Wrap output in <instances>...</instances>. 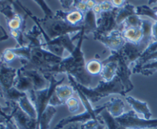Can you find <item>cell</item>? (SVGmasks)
I'll return each instance as SVG.
<instances>
[{"instance_id":"6da1fadb","label":"cell","mask_w":157,"mask_h":129,"mask_svg":"<svg viewBox=\"0 0 157 129\" xmlns=\"http://www.w3.org/2000/svg\"><path fill=\"white\" fill-rule=\"evenodd\" d=\"M85 32L83 28L81 32H78L77 35L73 37V40L78 39L76 45V49L67 58H64L58 64L52 66L43 73L44 75H58V74H66L71 75L75 78L78 83L83 84L85 87L92 88L98 85L95 83V77L92 76L87 72L86 68V64L84 53L82 52V43L85 38Z\"/></svg>"},{"instance_id":"7a4b0ae2","label":"cell","mask_w":157,"mask_h":129,"mask_svg":"<svg viewBox=\"0 0 157 129\" xmlns=\"http://www.w3.org/2000/svg\"><path fill=\"white\" fill-rule=\"evenodd\" d=\"M18 5L20 7L22 8L23 10L25 11L26 14L29 15L32 20L34 21H37L39 23L40 25L41 26L44 32L46 35H48L51 40L55 39V38H58L62 35H67V34L75 33V32H79L83 29L84 26L79 25V26H74L67 23L63 18H57V17L54 16L52 18H44L43 19H38L35 16H34L30 11L29 9H25L19 2H18Z\"/></svg>"},{"instance_id":"3957f363","label":"cell","mask_w":157,"mask_h":129,"mask_svg":"<svg viewBox=\"0 0 157 129\" xmlns=\"http://www.w3.org/2000/svg\"><path fill=\"white\" fill-rule=\"evenodd\" d=\"M78 85L80 89L84 92V95L87 97L92 104L98 102L100 100L105 97L110 96L112 95L117 94L124 97L126 96L125 88L118 76H117L111 81H108V82L100 80L98 83V85L92 88L85 87L78 82Z\"/></svg>"},{"instance_id":"277c9868","label":"cell","mask_w":157,"mask_h":129,"mask_svg":"<svg viewBox=\"0 0 157 129\" xmlns=\"http://www.w3.org/2000/svg\"><path fill=\"white\" fill-rule=\"evenodd\" d=\"M104 61H116L118 65L117 76L121 80L124 88H125L126 94L133 90V84L130 80V76L133 73V68L124 59L121 50L118 52H111V55L107 57Z\"/></svg>"},{"instance_id":"5b68a950","label":"cell","mask_w":157,"mask_h":129,"mask_svg":"<svg viewBox=\"0 0 157 129\" xmlns=\"http://www.w3.org/2000/svg\"><path fill=\"white\" fill-rule=\"evenodd\" d=\"M116 119L126 129H150L157 127V118L145 119L140 118L133 110L127 111Z\"/></svg>"},{"instance_id":"8992f818","label":"cell","mask_w":157,"mask_h":129,"mask_svg":"<svg viewBox=\"0 0 157 129\" xmlns=\"http://www.w3.org/2000/svg\"><path fill=\"white\" fill-rule=\"evenodd\" d=\"M107 108L106 104H102L99 106L97 108V111L94 112H90L89 111L84 110V111L81 114H78V115H74L71 116L67 117L65 118H63L62 120L58 123L55 127V129H63L67 124H71V123H85L91 120H98V121H103L102 118L100 116V114L104 110Z\"/></svg>"},{"instance_id":"52a82bcc","label":"cell","mask_w":157,"mask_h":129,"mask_svg":"<svg viewBox=\"0 0 157 129\" xmlns=\"http://www.w3.org/2000/svg\"><path fill=\"white\" fill-rule=\"evenodd\" d=\"M117 9L114 8L110 12H102L101 14L98 18V29L94 34L107 35L117 29H119V25L117 22Z\"/></svg>"},{"instance_id":"ba28073f","label":"cell","mask_w":157,"mask_h":129,"mask_svg":"<svg viewBox=\"0 0 157 129\" xmlns=\"http://www.w3.org/2000/svg\"><path fill=\"white\" fill-rule=\"evenodd\" d=\"M94 39L101 41L107 49H110L111 52L120 51L127 42V41L123 37L122 31L120 29H117L107 35L94 34Z\"/></svg>"},{"instance_id":"9c48e42d","label":"cell","mask_w":157,"mask_h":129,"mask_svg":"<svg viewBox=\"0 0 157 129\" xmlns=\"http://www.w3.org/2000/svg\"><path fill=\"white\" fill-rule=\"evenodd\" d=\"M75 93H76V92L71 84H59L49 101V105L56 107L65 104L67 99L75 95Z\"/></svg>"},{"instance_id":"30bf717a","label":"cell","mask_w":157,"mask_h":129,"mask_svg":"<svg viewBox=\"0 0 157 129\" xmlns=\"http://www.w3.org/2000/svg\"><path fill=\"white\" fill-rule=\"evenodd\" d=\"M10 117L18 129H37L38 127V120L32 118L27 114L25 113L20 108L18 103Z\"/></svg>"},{"instance_id":"8fae6325","label":"cell","mask_w":157,"mask_h":129,"mask_svg":"<svg viewBox=\"0 0 157 129\" xmlns=\"http://www.w3.org/2000/svg\"><path fill=\"white\" fill-rule=\"evenodd\" d=\"M20 70H21V73L23 75L30 78L35 91L43 90V89L48 88L49 85H50L49 79L41 71L35 70V69L25 70V69H23L21 67H20Z\"/></svg>"},{"instance_id":"7c38bea8","label":"cell","mask_w":157,"mask_h":129,"mask_svg":"<svg viewBox=\"0 0 157 129\" xmlns=\"http://www.w3.org/2000/svg\"><path fill=\"white\" fill-rule=\"evenodd\" d=\"M18 68L10 67L9 65L1 63V72H0V84L1 90H8L14 87L15 79L18 76Z\"/></svg>"},{"instance_id":"4fadbf2b","label":"cell","mask_w":157,"mask_h":129,"mask_svg":"<svg viewBox=\"0 0 157 129\" xmlns=\"http://www.w3.org/2000/svg\"><path fill=\"white\" fill-rule=\"evenodd\" d=\"M125 100L130 105L132 110L140 118L145 119H152L153 114L149 108L148 104L146 101L133 98L131 96H125Z\"/></svg>"},{"instance_id":"5bb4252c","label":"cell","mask_w":157,"mask_h":129,"mask_svg":"<svg viewBox=\"0 0 157 129\" xmlns=\"http://www.w3.org/2000/svg\"><path fill=\"white\" fill-rule=\"evenodd\" d=\"M141 18H142L143 22V38L140 44L137 45L139 47L140 51L141 52V54L143 55V53L147 50V48L152 43V26H153V22L155 20L145 16H141Z\"/></svg>"},{"instance_id":"9a60e30c","label":"cell","mask_w":157,"mask_h":129,"mask_svg":"<svg viewBox=\"0 0 157 129\" xmlns=\"http://www.w3.org/2000/svg\"><path fill=\"white\" fill-rule=\"evenodd\" d=\"M107 105L106 110L110 114L111 116L113 118H117L119 117L122 116L125 111L126 107L124 101L118 97H112L110 98V101L105 103Z\"/></svg>"},{"instance_id":"2e32d148","label":"cell","mask_w":157,"mask_h":129,"mask_svg":"<svg viewBox=\"0 0 157 129\" xmlns=\"http://www.w3.org/2000/svg\"><path fill=\"white\" fill-rule=\"evenodd\" d=\"M102 62L104 65L100 75L101 80L105 82L111 81L117 76V63L113 61H103Z\"/></svg>"},{"instance_id":"e0dca14e","label":"cell","mask_w":157,"mask_h":129,"mask_svg":"<svg viewBox=\"0 0 157 129\" xmlns=\"http://www.w3.org/2000/svg\"><path fill=\"white\" fill-rule=\"evenodd\" d=\"M18 104L20 107V108L27 114L29 117L34 119L38 118V112H37L35 104L32 101L31 98H29V95L27 93L25 95H23L21 98L18 101Z\"/></svg>"},{"instance_id":"ac0fdd59","label":"cell","mask_w":157,"mask_h":129,"mask_svg":"<svg viewBox=\"0 0 157 129\" xmlns=\"http://www.w3.org/2000/svg\"><path fill=\"white\" fill-rule=\"evenodd\" d=\"M122 35L127 42L139 45L143 38V29L142 27L126 28L122 30Z\"/></svg>"},{"instance_id":"d6986e66","label":"cell","mask_w":157,"mask_h":129,"mask_svg":"<svg viewBox=\"0 0 157 129\" xmlns=\"http://www.w3.org/2000/svg\"><path fill=\"white\" fill-rule=\"evenodd\" d=\"M83 26H84L85 35H88L90 33L94 34L98 29V16L93 12V10L88 9L85 12Z\"/></svg>"},{"instance_id":"ffe728a7","label":"cell","mask_w":157,"mask_h":129,"mask_svg":"<svg viewBox=\"0 0 157 129\" xmlns=\"http://www.w3.org/2000/svg\"><path fill=\"white\" fill-rule=\"evenodd\" d=\"M106 125L103 121L91 120L85 123H71L63 129H105Z\"/></svg>"},{"instance_id":"44dd1931","label":"cell","mask_w":157,"mask_h":129,"mask_svg":"<svg viewBox=\"0 0 157 129\" xmlns=\"http://www.w3.org/2000/svg\"><path fill=\"white\" fill-rule=\"evenodd\" d=\"M57 110L54 106L48 105L41 118L38 120L37 129H49L50 124L53 119L54 116L56 115Z\"/></svg>"},{"instance_id":"7402d4cb","label":"cell","mask_w":157,"mask_h":129,"mask_svg":"<svg viewBox=\"0 0 157 129\" xmlns=\"http://www.w3.org/2000/svg\"><path fill=\"white\" fill-rule=\"evenodd\" d=\"M14 87L16 88L20 92H25V93H28L30 91L34 90L33 84H32L31 79L21 73L20 68H18V76L15 79Z\"/></svg>"},{"instance_id":"603a6c76","label":"cell","mask_w":157,"mask_h":129,"mask_svg":"<svg viewBox=\"0 0 157 129\" xmlns=\"http://www.w3.org/2000/svg\"><path fill=\"white\" fill-rule=\"evenodd\" d=\"M85 14L77 9H73L68 12L64 13V19L69 23L70 25L74 26L82 25L84 20Z\"/></svg>"},{"instance_id":"cb8c5ba5","label":"cell","mask_w":157,"mask_h":129,"mask_svg":"<svg viewBox=\"0 0 157 129\" xmlns=\"http://www.w3.org/2000/svg\"><path fill=\"white\" fill-rule=\"evenodd\" d=\"M136 14V6L131 4H125L122 8L117 9V22L120 26L124 22L126 19L129 16Z\"/></svg>"},{"instance_id":"d4e9b609","label":"cell","mask_w":157,"mask_h":129,"mask_svg":"<svg viewBox=\"0 0 157 129\" xmlns=\"http://www.w3.org/2000/svg\"><path fill=\"white\" fill-rule=\"evenodd\" d=\"M25 94V92H20L15 87L8 90H1V97L5 100V102H18V100Z\"/></svg>"},{"instance_id":"484cf974","label":"cell","mask_w":157,"mask_h":129,"mask_svg":"<svg viewBox=\"0 0 157 129\" xmlns=\"http://www.w3.org/2000/svg\"><path fill=\"white\" fill-rule=\"evenodd\" d=\"M7 25L9 30H21L24 32L25 28V18L21 14L15 12V15L8 20Z\"/></svg>"},{"instance_id":"4316f807","label":"cell","mask_w":157,"mask_h":129,"mask_svg":"<svg viewBox=\"0 0 157 129\" xmlns=\"http://www.w3.org/2000/svg\"><path fill=\"white\" fill-rule=\"evenodd\" d=\"M100 116L104 121L106 127L107 129H126L118 122L116 118L111 116L110 114L106 109L100 114Z\"/></svg>"},{"instance_id":"83f0119b","label":"cell","mask_w":157,"mask_h":129,"mask_svg":"<svg viewBox=\"0 0 157 129\" xmlns=\"http://www.w3.org/2000/svg\"><path fill=\"white\" fill-rule=\"evenodd\" d=\"M157 72V60L151 61L139 68H133V73L142 74L144 75H152Z\"/></svg>"},{"instance_id":"f1b7e54d","label":"cell","mask_w":157,"mask_h":129,"mask_svg":"<svg viewBox=\"0 0 157 129\" xmlns=\"http://www.w3.org/2000/svg\"><path fill=\"white\" fill-rule=\"evenodd\" d=\"M103 62L98 59H91L86 64L87 72L94 77L100 76L103 68Z\"/></svg>"},{"instance_id":"f546056e","label":"cell","mask_w":157,"mask_h":129,"mask_svg":"<svg viewBox=\"0 0 157 129\" xmlns=\"http://www.w3.org/2000/svg\"><path fill=\"white\" fill-rule=\"evenodd\" d=\"M142 18L140 15L134 14L130 16H129L127 19L124 21V22L120 26V29L121 31L126 28L134 27V28H140L142 27Z\"/></svg>"},{"instance_id":"4dcf8cb0","label":"cell","mask_w":157,"mask_h":129,"mask_svg":"<svg viewBox=\"0 0 157 129\" xmlns=\"http://www.w3.org/2000/svg\"><path fill=\"white\" fill-rule=\"evenodd\" d=\"M15 59H18L16 54L12 51V49H7L3 51L1 56V63L9 65L11 62L15 61Z\"/></svg>"},{"instance_id":"1f68e13d","label":"cell","mask_w":157,"mask_h":129,"mask_svg":"<svg viewBox=\"0 0 157 129\" xmlns=\"http://www.w3.org/2000/svg\"><path fill=\"white\" fill-rule=\"evenodd\" d=\"M81 103L79 97H76L75 95H73L69 99L65 102V104L67 105L68 111L72 114L76 113L80 109V104Z\"/></svg>"},{"instance_id":"d6a6232c","label":"cell","mask_w":157,"mask_h":129,"mask_svg":"<svg viewBox=\"0 0 157 129\" xmlns=\"http://www.w3.org/2000/svg\"><path fill=\"white\" fill-rule=\"evenodd\" d=\"M0 129H18V127L10 116L1 113Z\"/></svg>"},{"instance_id":"836d02e7","label":"cell","mask_w":157,"mask_h":129,"mask_svg":"<svg viewBox=\"0 0 157 129\" xmlns=\"http://www.w3.org/2000/svg\"><path fill=\"white\" fill-rule=\"evenodd\" d=\"M38 6L41 7V9H42V11L44 13V18H52V17L55 16V14L52 12V9L49 8V6H48L47 3L44 2V0H34Z\"/></svg>"},{"instance_id":"e575fe53","label":"cell","mask_w":157,"mask_h":129,"mask_svg":"<svg viewBox=\"0 0 157 129\" xmlns=\"http://www.w3.org/2000/svg\"><path fill=\"white\" fill-rule=\"evenodd\" d=\"M78 0H59L60 4L62 6V10L66 12L73 10Z\"/></svg>"},{"instance_id":"d590c367","label":"cell","mask_w":157,"mask_h":129,"mask_svg":"<svg viewBox=\"0 0 157 129\" xmlns=\"http://www.w3.org/2000/svg\"><path fill=\"white\" fill-rule=\"evenodd\" d=\"M99 4L101 6L102 12H110V11L113 10L114 9V7L113 6V5H112L111 2L110 0H104L101 2H100Z\"/></svg>"},{"instance_id":"8d00e7d4","label":"cell","mask_w":157,"mask_h":129,"mask_svg":"<svg viewBox=\"0 0 157 129\" xmlns=\"http://www.w3.org/2000/svg\"><path fill=\"white\" fill-rule=\"evenodd\" d=\"M75 9L81 11V12H84V13H85L88 10L87 4H86V1H84V0H78L76 4H75Z\"/></svg>"},{"instance_id":"74e56055","label":"cell","mask_w":157,"mask_h":129,"mask_svg":"<svg viewBox=\"0 0 157 129\" xmlns=\"http://www.w3.org/2000/svg\"><path fill=\"white\" fill-rule=\"evenodd\" d=\"M157 41V20L153 22L152 26V42Z\"/></svg>"},{"instance_id":"f35d334b","label":"cell","mask_w":157,"mask_h":129,"mask_svg":"<svg viewBox=\"0 0 157 129\" xmlns=\"http://www.w3.org/2000/svg\"><path fill=\"white\" fill-rule=\"evenodd\" d=\"M112 5L116 9H121L125 5L126 0H110Z\"/></svg>"},{"instance_id":"ab89813d","label":"cell","mask_w":157,"mask_h":129,"mask_svg":"<svg viewBox=\"0 0 157 129\" xmlns=\"http://www.w3.org/2000/svg\"><path fill=\"white\" fill-rule=\"evenodd\" d=\"M97 3L98 2H96V0H86V4H87V9H90V10L94 9V7L96 6Z\"/></svg>"},{"instance_id":"60d3db41","label":"cell","mask_w":157,"mask_h":129,"mask_svg":"<svg viewBox=\"0 0 157 129\" xmlns=\"http://www.w3.org/2000/svg\"><path fill=\"white\" fill-rule=\"evenodd\" d=\"M1 29H2V33L4 34V35H2V37H1V40H2V41H3V40L8 39V38H9V36H8L7 34L6 33V32H5V30H4V29H3V28H2V27H1Z\"/></svg>"},{"instance_id":"b9f144b4","label":"cell","mask_w":157,"mask_h":129,"mask_svg":"<svg viewBox=\"0 0 157 129\" xmlns=\"http://www.w3.org/2000/svg\"><path fill=\"white\" fill-rule=\"evenodd\" d=\"M157 5V0H149L148 2V6H153Z\"/></svg>"},{"instance_id":"7bdbcfd3","label":"cell","mask_w":157,"mask_h":129,"mask_svg":"<svg viewBox=\"0 0 157 129\" xmlns=\"http://www.w3.org/2000/svg\"><path fill=\"white\" fill-rule=\"evenodd\" d=\"M155 9V15H156V17L157 18V9Z\"/></svg>"},{"instance_id":"ee69618b","label":"cell","mask_w":157,"mask_h":129,"mask_svg":"<svg viewBox=\"0 0 157 129\" xmlns=\"http://www.w3.org/2000/svg\"><path fill=\"white\" fill-rule=\"evenodd\" d=\"M150 129H154V128H150Z\"/></svg>"}]
</instances>
